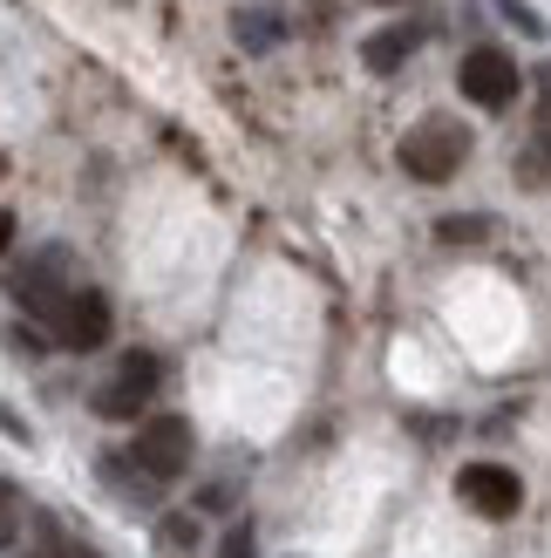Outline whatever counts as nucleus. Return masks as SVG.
Instances as JSON below:
<instances>
[{
  "mask_svg": "<svg viewBox=\"0 0 551 558\" xmlns=\"http://www.w3.org/2000/svg\"><path fill=\"white\" fill-rule=\"evenodd\" d=\"M463 157H470V130L456 117H423L402 136V171L416 184H450L463 171Z\"/></svg>",
  "mask_w": 551,
  "mask_h": 558,
  "instance_id": "1",
  "label": "nucleus"
},
{
  "mask_svg": "<svg viewBox=\"0 0 551 558\" xmlns=\"http://www.w3.org/2000/svg\"><path fill=\"white\" fill-rule=\"evenodd\" d=\"M75 287H82V279H75V253H69V245H41V253L14 272V300L35 320H48V327L62 320V306L75 300Z\"/></svg>",
  "mask_w": 551,
  "mask_h": 558,
  "instance_id": "2",
  "label": "nucleus"
},
{
  "mask_svg": "<svg viewBox=\"0 0 551 558\" xmlns=\"http://www.w3.org/2000/svg\"><path fill=\"white\" fill-rule=\"evenodd\" d=\"M157 388H163V361L150 348H130L117 361V375L96 388V415H109V423H136V415L157 402Z\"/></svg>",
  "mask_w": 551,
  "mask_h": 558,
  "instance_id": "3",
  "label": "nucleus"
},
{
  "mask_svg": "<svg viewBox=\"0 0 551 558\" xmlns=\"http://www.w3.org/2000/svg\"><path fill=\"white\" fill-rule=\"evenodd\" d=\"M130 463L144 470L150 484H177L191 470V423L184 415H150V423L136 429V442H130Z\"/></svg>",
  "mask_w": 551,
  "mask_h": 558,
  "instance_id": "4",
  "label": "nucleus"
},
{
  "mask_svg": "<svg viewBox=\"0 0 551 558\" xmlns=\"http://www.w3.org/2000/svg\"><path fill=\"white\" fill-rule=\"evenodd\" d=\"M456 89L470 96L477 109H511L517 89H525V75H517V62L504 48H470L463 54V69H456Z\"/></svg>",
  "mask_w": 551,
  "mask_h": 558,
  "instance_id": "5",
  "label": "nucleus"
},
{
  "mask_svg": "<svg viewBox=\"0 0 551 558\" xmlns=\"http://www.w3.org/2000/svg\"><path fill=\"white\" fill-rule=\"evenodd\" d=\"M456 497L477 518H517L525 484H517V470H504V463H470V470H456Z\"/></svg>",
  "mask_w": 551,
  "mask_h": 558,
  "instance_id": "6",
  "label": "nucleus"
},
{
  "mask_svg": "<svg viewBox=\"0 0 551 558\" xmlns=\"http://www.w3.org/2000/svg\"><path fill=\"white\" fill-rule=\"evenodd\" d=\"M109 327H117V314H109V293L102 287H75V300L62 306V320H54V341H62L69 354H96L109 341Z\"/></svg>",
  "mask_w": 551,
  "mask_h": 558,
  "instance_id": "7",
  "label": "nucleus"
},
{
  "mask_svg": "<svg viewBox=\"0 0 551 558\" xmlns=\"http://www.w3.org/2000/svg\"><path fill=\"white\" fill-rule=\"evenodd\" d=\"M429 41V27L423 21H395V27H375V35L362 41V62L375 69V75H395L402 62H408V54H416Z\"/></svg>",
  "mask_w": 551,
  "mask_h": 558,
  "instance_id": "8",
  "label": "nucleus"
},
{
  "mask_svg": "<svg viewBox=\"0 0 551 558\" xmlns=\"http://www.w3.org/2000/svg\"><path fill=\"white\" fill-rule=\"evenodd\" d=\"M232 41H238L245 54L280 48V41H286V14H280V8H238V14H232Z\"/></svg>",
  "mask_w": 551,
  "mask_h": 558,
  "instance_id": "9",
  "label": "nucleus"
},
{
  "mask_svg": "<svg viewBox=\"0 0 551 558\" xmlns=\"http://www.w3.org/2000/svg\"><path fill=\"white\" fill-rule=\"evenodd\" d=\"M517 178H525V184H544L551 178V62L538 69V144L517 157Z\"/></svg>",
  "mask_w": 551,
  "mask_h": 558,
  "instance_id": "10",
  "label": "nucleus"
},
{
  "mask_svg": "<svg viewBox=\"0 0 551 558\" xmlns=\"http://www.w3.org/2000/svg\"><path fill=\"white\" fill-rule=\"evenodd\" d=\"M157 551H163V558H191V551H198V518L171 511V518L157 524Z\"/></svg>",
  "mask_w": 551,
  "mask_h": 558,
  "instance_id": "11",
  "label": "nucleus"
},
{
  "mask_svg": "<svg viewBox=\"0 0 551 558\" xmlns=\"http://www.w3.org/2000/svg\"><path fill=\"white\" fill-rule=\"evenodd\" d=\"M490 232H498V226H490L483 211H470V218H443V226H436V239H443V245H483Z\"/></svg>",
  "mask_w": 551,
  "mask_h": 558,
  "instance_id": "12",
  "label": "nucleus"
},
{
  "mask_svg": "<svg viewBox=\"0 0 551 558\" xmlns=\"http://www.w3.org/2000/svg\"><path fill=\"white\" fill-rule=\"evenodd\" d=\"M21 524H27V505H21V490H14L8 477H0V545H8V538L21 532Z\"/></svg>",
  "mask_w": 551,
  "mask_h": 558,
  "instance_id": "13",
  "label": "nucleus"
},
{
  "mask_svg": "<svg viewBox=\"0 0 551 558\" xmlns=\"http://www.w3.org/2000/svg\"><path fill=\"white\" fill-rule=\"evenodd\" d=\"M498 8H504V14H511L517 27H525V35H544V21H538V14L525 8V0H498Z\"/></svg>",
  "mask_w": 551,
  "mask_h": 558,
  "instance_id": "14",
  "label": "nucleus"
},
{
  "mask_svg": "<svg viewBox=\"0 0 551 558\" xmlns=\"http://www.w3.org/2000/svg\"><path fill=\"white\" fill-rule=\"evenodd\" d=\"M225 558H253V532H245V524H232V532H225Z\"/></svg>",
  "mask_w": 551,
  "mask_h": 558,
  "instance_id": "15",
  "label": "nucleus"
},
{
  "mask_svg": "<svg viewBox=\"0 0 551 558\" xmlns=\"http://www.w3.org/2000/svg\"><path fill=\"white\" fill-rule=\"evenodd\" d=\"M0 429H8V436H14V442H27V423H21V415H14V409H8V402H0Z\"/></svg>",
  "mask_w": 551,
  "mask_h": 558,
  "instance_id": "16",
  "label": "nucleus"
},
{
  "mask_svg": "<svg viewBox=\"0 0 551 558\" xmlns=\"http://www.w3.org/2000/svg\"><path fill=\"white\" fill-rule=\"evenodd\" d=\"M8 245H14V211L0 205V253H8Z\"/></svg>",
  "mask_w": 551,
  "mask_h": 558,
  "instance_id": "17",
  "label": "nucleus"
},
{
  "mask_svg": "<svg viewBox=\"0 0 551 558\" xmlns=\"http://www.w3.org/2000/svg\"><path fill=\"white\" fill-rule=\"evenodd\" d=\"M381 8H408V0H381Z\"/></svg>",
  "mask_w": 551,
  "mask_h": 558,
  "instance_id": "18",
  "label": "nucleus"
}]
</instances>
